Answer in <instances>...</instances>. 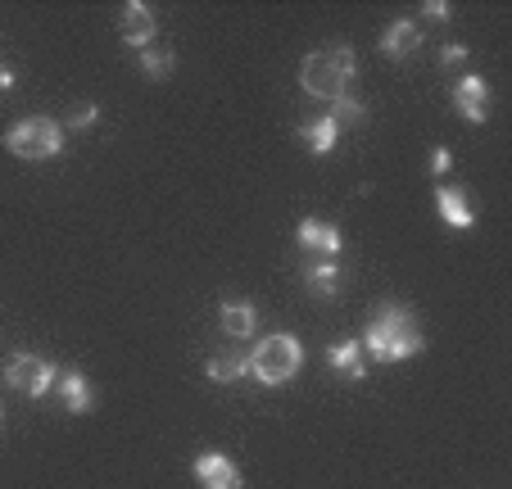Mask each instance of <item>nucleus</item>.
I'll list each match as a JSON object with an SVG mask.
<instances>
[{
	"instance_id": "nucleus-24",
	"label": "nucleus",
	"mask_w": 512,
	"mask_h": 489,
	"mask_svg": "<svg viewBox=\"0 0 512 489\" xmlns=\"http://www.w3.org/2000/svg\"><path fill=\"white\" fill-rule=\"evenodd\" d=\"M10 87H14V68L0 64V91H10Z\"/></svg>"
},
{
	"instance_id": "nucleus-6",
	"label": "nucleus",
	"mask_w": 512,
	"mask_h": 489,
	"mask_svg": "<svg viewBox=\"0 0 512 489\" xmlns=\"http://www.w3.org/2000/svg\"><path fill=\"white\" fill-rule=\"evenodd\" d=\"M118 37H123L127 46H136V50L155 46V37H159V19H155V10H150L145 0H127L123 14H118Z\"/></svg>"
},
{
	"instance_id": "nucleus-17",
	"label": "nucleus",
	"mask_w": 512,
	"mask_h": 489,
	"mask_svg": "<svg viewBox=\"0 0 512 489\" xmlns=\"http://www.w3.org/2000/svg\"><path fill=\"white\" fill-rule=\"evenodd\" d=\"M304 286H309L313 295H322V299L340 295V268H336V259H322V263H313V268H304Z\"/></svg>"
},
{
	"instance_id": "nucleus-20",
	"label": "nucleus",
	"mask_w": 512,
	"mask_h": 489,
	"mask_svg": "<svg viewBox=\"0 0 512 489\" xmlns=\"http://www.w3.org/2000/svg\"><path fill=\"white\" fill-rule=\"evenodd\" d=\"M96 123H100V109H96V105H78L73 114H68L64 127H73V132H91Z\"/></svg>"
},
{
	"instance_id": "nucleus-13",
	"label": "nucleus",
	"mask_w": 512,
	"mask_h": 489,
	"mask_svg": "<svg viewBox=\"0 0 512 489\" xmlns=\"http://www.w3.org/2000/svg\"><path fill=\"white\" fill-rule=\"evenodd\" d=\"M55 385H59V399H64V408H68L73 417H87L91 408H96V394H91V381H87L82 372H64Z\"/></svg>"
},
{
	"instance_id": "nucleus-21",
	"label": "nucleus",
	"mask_w": 512,
	"mask_h": 489,
	"mask_svg": "<svg viewBox=\"0 0 512 489\" xmlns=\"http://www.w3.org/2000/svg\"><path fill=\"white\" fill-rule=\"evenodd\" d=\"M449 168H454V154H449L445 145H435V150H431V173H435V177H445Z\"/></svg>"
},
{
	"instance_id": "nucleus-7",
	"label": "nucleus",
	"mask_w": 512,
	"mask_h": 489,
	"mask_svg": "<svg viewBox=\"0 0 512 489\" xmlns=\"http://www.w3.org/2000/svg\"><path fill=\"white\" fill-rule=\"evenodd\" d=\"M454 109L467 118V123L481 127L485 118H490V82H485L481 73H467L454 87Z\"/></svg>"
},
{
	"instance_id": "nucleus-25",
	"label": "nucleus",
	"mask_w": 512,
	"mask_h": 489,
	"mask_svg": "<svg viewBox=\"0 0 512 489\" xmlns=\"http://www.w3.org/2000/svg\"><path fill=\"white\" fill-rule=\"evenodd\" d=\"M0 422H5V413H0Z\"/></svg>"
},
{
	"instance_id": "nucleus-8",
	"label": "nucleus",
	"mask_w": 512,
	"mask_h": 489,
	"mask_svg": "<svg viewBox=\"0 0 512 489\" xmlns=\"http://www.w3.org/2000/svg\"><path fill=\"white\" fill-rule=\"evenodd\" d=\"M195 480H200V489H241V467L227 453H200Z\"/></svg>"
},
{
	"instance_id": "nucleus-23",
	"label": "nucleus",
	"mask_w": 512,
	"mask_h": 489,
	"mask_svg": "<svg viewBox=\"0 0 512 489\" xmlns=\"http://www.w3.org/2000/svg\"><path fill=\"white\" fill-rule=\"evenodd\" d=\"M422 14H426V19H440V23H449V14H454V5H449V0H426V5H422Z\"/></svg>"
},
{
	"instance_id": "nucleus-15",
	"label": "nucleus",
	"mask_w": 512,
	"mask_h": 489,
	"mask_svg": "<svg viewBox=\"0 0 512 489\" xmlns=\"http://www.w3.org/2000/svg\"><path fill=\"white\" fill-rule=\"evenodd\" d=\"M295 136H300L313 154H331L336 150V141H340V127L331 123L327 114H318V118H304V123L295 127Z\"/></svg>"
},
{
	"instance_id": "nucleus-16",
	"label": "nucleus",
	"mask_w": 512,
	"mask_h": 489,
	"mask_svg": "<svg viewBox=\"0 0 512 489\" xmlns=\"http://www.w3.org/2000/svg\"><path fill=\"white\" fill-rule=\"evenodd\" d=\"M204 372H209V381L232 385V381H241V376H250V354H218L204 363Z\"/></svg>"
},
{
	"instance_id": "nucleus-19",
	"label": "nucleus",
	"mask_w": 512,
	"mask_h": 489,
	"mask_svg": "<svg viewBox=\"0 0 512 489\" xmlns=\"http://www.w3.org/2000/svg\"><path fill=\"white\" fill-rule=\"evenodd\" d=\"M331 123L336 127H354V123H363L368 118V105L363 100H354V96H340V100H331Z\"/></svg>"
},
{
	"instance_id": "nucleus-2",
	"label": "nucleus",
	"mask_w": 512,
	"mask_h": 489,
	"mask_svg": "<svg viewBox=\"0 0 512 489\" xmlns=\"http://www.w3.org/2000/svg\"><path fill=\"white\" fill-rule=\"evenodd\" d=\"M354 73H358L354 50L349 46H322V50H313V55L304 59L300 87L309 91V96H318V100H340V96H349Z\"/></svg>"
},
{
	"instance_id": "nucleus-9",
	"label": "nucleus",
	"mask_w": 512,
	"mask_h": 489,
	"mask_svg": "<svg viewBox=\"0 0 512 489\" xmlns=\"http://www.w3.org/2000/svg\"><path fill=\"white\" fill-rule=\"evenodd\" d=\"M435 213H440L454 231L476 227V209H472V200H467L463 186H435Z\"/></svg>"
},
{
	"instance_id": "nucleus-10",
	"label": "nucleus",
	"mask_w": 512,
	"mask_h": 489,
	"mask_svg": "<svg viewBox=\"0 0 512 489\" xmlns=\"http://www.w3.org/2000/svg\"><path fill=\"white\" fill-rule=\"evenodd\" d=\"M295 240H300L304 250H313V254H322V259H336L340 254V231L331 227V222H322V218H304L300 227H295Z\"/></svg>"
},
{
	"instance_id": "nucleus-18",
	"label": "nucleus",
	"mask_w": 512,
	"mask_h": 489,
	"mask_svg": "<svg viewBox=\"0 0 512 489\" xmlns=\"http://www.w3.org/2000/svg\"><path fill=\"white\" fill-rule=\"evenodd\" d=\"M177 68V55L168 46H145L141 50V73L150 77V82H168Z\"/></svg>"
},
{
	"instance_id": "nucleus-11",
	"label": "nucleus",
	"mask_w": 512,
	"mask_h": 489,
	"mask_svg": "<svg viewBox=\"0 0 512 489\" xmlns=\"http://www.w3.org/2000/svg\"><path fill=\"white\" fill-rule=\"evenodd\" d=\"M218 322H223V331L232 340H254V331H259V308H254L250 299H227V304L218 308Z\"/></svg>"
},
{
	"instance_id": "nucleus-4",
	"label": "nucleus",
	"mask_w": 512,
	"mask_h": 489,
	"mask_svg": "<svg viewBox=\"0 0 512 489\" xmlns=\"http://www.w3.org/2000/svg\"><path fill=\"white\" fill-rule=\"evenodd\" d=\"M5 150L14 159H28V163H41V159H55L64 150V123L55 118H19V123L5 132Z\"/></svg>"
},
{
	"instance_id": "nucleus-3",
	"label": "nucleus",
	"mask_w": 512,
	"mask_h": 489,
	"mask_svg": "<svg viewBox=\"0 0 512 489\" xmlns=\"http://www.w3.org/2000/svg\"><path fill=\"white\" fill-rule=\"evenodd\" d=\"M300 367H304V345L295 336H286V331L263 336L259 345L250 349V376L259 385H268V390L295 381V372H300Z\"/></svg>"
},
{
	"instance_id": "nucleus-5",
	"label": "nucleus",
	"mask_w": 512,
	"mask_h": 489,
	"mask_svg": "<svg viewBox=\"0 0 512 489\" xmlns=\"http://www.w3.org/2000/svg\"><path fill=\"white\" fill-rule=\"evenodd\" d=\"M59 381V367L46 363L41 354H14L10 363H5V385L19 394H28V399H41V394H50Z\"/></svg>"
},
{
	"instance_id": "nucleus-14",
	"label": "nucleus",
	"mask_w": 512,
	"mask_h": 489,
	"mask_svg": "<svg viewBox=\"0 0 512 489\" xmlns=\"http://www.w3.org/2000/svg\"><path fill=\"white\" fill-rule=\"evenodd\" d=\"M327 363L336 367L345 381H363L368 376V354H363V345L358 340H340V345L327 349Z\"/></svg>"
},
{
	"instance_id": "nucleus-12",
	"label": "nucleus",
	"mask_w": 512,
	"mask_h": 489,
	"mask_svg": "<svg viewBox=\"0 0 512 489\" xmlns=\"http://www.w3.org/2000/svg\"><path fill=\"white\" fill-rule=\"evenodd\" d=\"M417 46H422V32H417L413 19H395L386 32H381V41H377V50L386 59H408Z\"/></svg>"
},
{
	"instance_id": "nucleus-1",
	"label": "nucleus",
	"mask_w": 512,
	"mask_h": 489,
	"mask_svg": "<svg viewBox=\"0 0 512 489\" xmlns=\"http://www.w3.org/2000/svg\"><path fill=\"white\" fill-rule=\"evenodd\" d=\"M363 354L372 363H404V358H417L426 349V336H422V322L413 317V308L404 304H381L377 317L368 322V336L358 340Z\"/></svg>"
},
{
	"instance_id": "nucleus-22",
	"label": "nucleus",
	"mask_w": 512,
	"mask_h": 489,
	"mask_svg": "<svg viewBox=\"0 0 512 489\" xmlns=\"http://www.w3.org/2000/svg\"><path fill=\"white\" fill-rule=\"evenodd\" d=\"M463 59H467V46H463V41H449V46H440V64H445V68L463 64Z\"/></svg>"
}]
</instances>
